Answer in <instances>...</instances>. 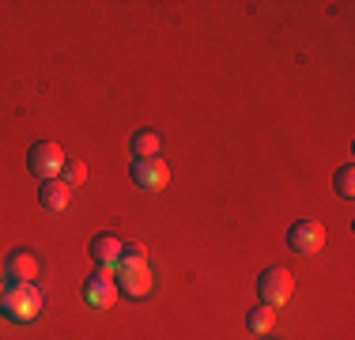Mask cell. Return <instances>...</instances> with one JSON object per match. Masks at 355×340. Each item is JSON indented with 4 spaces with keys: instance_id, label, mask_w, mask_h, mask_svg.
<instances>
[{
    "instance_id": "cell-5",
    "label": "cell",
    "mask_w": 355,
    "mask_h": 340,
    "mask_svg": "<svg viewBox=\"0 0 355 340\" xmlns=\"http://www.w3.org/2000/svg\"><path fill=\"white\" fill-rule=\"evenodd\" d=\"M42 272V261L35 250H27V246H19V250H12L4 257V280L8 284H35Z\"/></svg>"
},
{
    "instance_id": "cell-4",
    "label": "cell",
    "mask_w": 355,
    "mask_h": 340,
    "mask_svg": "<svg viewBox=\"0 0 355 340\" xmlns=\"http://www.w3.org/2000/svg\"><path fill=\"white\" fill-rule=\"evenodd\" d=\"M129 178H132V185H137V189L159 193V189H166V185H171V167H166L159 155H151V159H132Z\"/></svg>"
},
{
    "instance_id": "cell-13",
    "label": "cell",
    "mask_w": 355,
    "mask_h": 340,
    "mask_svg": "<svg viewBox=\"0 0 355 340\" xmlns=\"http://www.w3.org/2000/svg\"><path fill=\"white\" fill-rule=\"evenodd\" d=\"M140 265H148V250H144L140 242H125V246H121V265H117V272H121V269H140Z\"/></svg>"
},
{
    "instance_id": "cell-3",
    "label": "cell",
    "mask_w": 355,
    "mask_h": 340,
    "mask_svg": "<svg viewBox=\"0 0 355 340\" xmlns=\"http://www.w3.org/2000/svg\"><path fill=\"white\" fill-rule=\"evenodd\" d=\"M64 163H69V155H64L61 144H53V140H38V144H31V151H27V170L35 178H42V182L61 178Z\"/></svg>"
},
{
    "instance_id": "cell-10",
    "label": "cell",
    "mask_w": 355,
    "mask_h": 340,
    "mask_svg": "<svg viewBox=\"0 0 355 340\" xmlns=\"http://www.w3.org/2000/svg\"><path fill=\"white\" fill-rule=\"evenodd\" d=\"M38 201H42L46 212H64L72 204V185H64L61 178H49V182H42Z\"/></svg>"
},
{
    "instance_id": "cell-12",
    "label": "cell",
    "mask_w": 355,
    "mask_h": 340,
    "mask_svg": "<svg viewBox=\"0 0 355 340\" xmlns=\"http://www.w3.org/2000/svg\"><path fill=\"white\" fill-rule=\"evenodd\" d=\"M159 148H163V140H159L155 129H140L137 136H132V155H137V159L159 155Z\"/></svg>"
},
{
    "instance_id": "cell-16",
    "label": "cell",
    "mask_w": 355,
    "mask_h": 340,
    "mask_svg": "<svg viewBox=\"0 0 355 340\" xmlns=\"http://www.w3.org/2000/svg\"><path fill=\"white\" fill-rule=\"evenodd\" d=\"M4 291H8V280H0V314H4Z\"/></svg>"
},
{
    "instance_id": "cell-15",
    "label": "cell",
    "mask_w": 355,
    "mask_h": 340,
    "mask_svg": "<svg viewBox=\"0 0 355 340\" xmlns=\"http://www.w3.org/2000/svg\"><path fill=\"white\" fill-rule=\"evenodd\" d=\"M83 178H87V167L80 163V159H69V163H64V170H61V182L64 185H83Z\"/></svg>"
},
{
    "instance_id": "cell-9",
    "label": "cell",
    "mask_w": 355,
    "mask_h": 340,
    "mask_svg": "<svg viewBox=\"0 0 355 340\" xmlns=\"http://www.w3.org/2000/svg\"><path fill=\"white\" fill-rule=\"evenodd\" d=\"M121 238L117 235H98V238H91V246H87V253H91V261H95L103 272H114L117 265H121Z\"/></svg>"
},
{
    "instance_id": "cell-11",
    "label": "cell",
    "mask_w": 355,
    "mask_h": 340,
    "mask_svg": "<svg viewBox=\"0 0 355 340\" xmlns=\"http://www.w3.org/2000/svg\"><path fill=\"white\" fill-rule=\"evenodd\" d=\"M272 325H276V310H272V306H253V310L246 314V329L253 337L272 333Z\"/></svg>"
},
{
    "instance_id": "cell-14",
    "label": "cell",
    "mask_w": 355,
    "mask_h": 340,
    "mask_svg": "<svg viewBox=\"0 0 355 340\" xmlns=\"http://www.w3.org/2000/svg\"><path fill=\"white\" fill-rule=\"evenodd\" d=\"M333 185H336V193H340L344 201H352V197H355V167L344 163V167L333 174Z\"/></svg>"
},
{
    "instance_id": "cell-7",
    "label": "cell",
    "mask_w": 355,
    "mask_h": 340,
    "mask_svg": "<svg viewBox=\"0 0 355 340\" xmlns=\"http://www.w3.org/2000/svg\"><path fill=\"white\" fill-rule=\"evenodd\" d=\"M287 246H291L295 253H318L321 246H325V223H318V219H299V223H291Z\"/></svg>"
},
{
    "instance_id": "cell-1",
    "label": "cell",
    "mask_w": 355,
    "mask_h": 340,
    "mask_svg": "<svg viewBox=\"0 0 355 340\" xmlns=\"http://www.w3.org/2000/svg\"><path fill=\"white\" fill-rule=\"evenodd\" d=\"M38 314H42V291H38V284H8V291H4V318L27 325V321L38 318Z\"/></svg>"
},
{
    "instance_id": "cell-8",
    "label": "cell",
    "mask_w": 355,
    "mask_h": 340,
    "mask_svg": "<svg viewBox=\"0 0 355 340\" xmlns=\"http://www.w3.org/2000/svg\"><path fill=\"white\" fill-rule=\"evenodd\" d=\"M151 287H155V276H151V265H140V269H121L117 272V291L125 299H148Z\"/></svg>"
},
{
    "instance_id": "cell-6",
    "label": "cell",
    "mask_w": 355,
    "mask_h": 340,
    "mask_svg": "<svg viewBox=\"0 0 355 340\" xmlns=\"http://www.w3.org/2000/svg\"><path fill=\"white\" fill-rule=\"evenodd\" d=\"M83 303L91 306V310H106V306H114V299H117V280L110 276V272H91L87 280H83Z\"/></svg>"
},
{
    "instance_id": "cell-2",
    "label": "cell",
    "mask_w": 355,
    "mask_h": 340,
    "mask_svg": "<svg viewBox=\"0 0 355 340\" xmlns=\"http://www.w3.org/2000/svg\"><path fill=\"white\" fill-rule=\"evenodd\" d=\"M291 291H295V276H291V269H284V265H268L265 272L257 276V295H261V306H284L287 299H291Z\"/></svg>"
}]
</instances>
